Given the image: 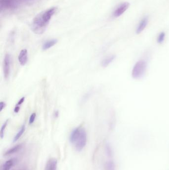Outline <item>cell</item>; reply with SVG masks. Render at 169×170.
Returning <instances> with one entry per match:
<instances>
[{
    "mask_svg": "<svg viewBox=\"0 0 169 170\" xmlns=\"http://www.w3.org/2000/svg\"><path fill=\"white\" fill-rule=\"evenodd\" d=\"M70 141L78 151H81L86 146L87 134L86 131L81 127H78L70 133Z\"/></svg>",
    "mask_w": 169,
    "mask_h": 170,
    "instance_id": "obj_1",
    "label": "cell"
},
{
    "mask_svg": "<svg viewBox=\"0 0 169 170\" xmlns=\"http://www.w3.org/2000/svg\"><path fill=\"white\" fill-rule=\"evenodd\" d=\"M147 63L145 60H140L135 64L131 71V76L135 79H139L143 77L146 73Z\"/></svg>",
    "mask_w": 169,
    "mask_h": 170,
    "instance_id": "obj_2",
    "label": "cell"
},
{
    "mask_svg": "<svg viewBox=\"0 0 169 170\" xmlns=\"http://www.w3.org/2000/svg\"><path fill=\"white\" fill-rule=\"evenodd\" d=\"M48 24L45 23L41 18V15H37L33 19L31 30L36 34L41 35L45 32Z\"/></svg>",
    "mask_w": 169,
    "mask_h": 170,
    "instance_id": "obj_3",
    "label": "cell"
},
{
    "mask_svg": "<svg viewBox=\"0 0 169 170\" xmlns=\"http://www.w3.org/2000/svg\"><path fill=\"white\" fill-rule=\"evenodd\" d=\"M10 56L9 54H6L4 58L3 64V72L4 78L6 80L8 79L10 74Z\"/></svg>",
    "mask_w": 169,
    "mask_h": 170,
    "instance_id": "obj_4",
    "label": "cell"
},
{
    "mask_svg": "<svg viewBox=\"0 0 169 170\" xmlns=\"http://www.w3.org/2000/svg\"><path fill=\"white\" fill-rule=\"evenodd\" d=\"M57 9V8H56V7H52V8L47 10L45 12H43V13L40 14L41 18H42V19H43V21H44L45 23L47 24H49L51 18L56 13Z\"/></svg>",
    "mask_w": 169,
    "mask_h": 170,
    "instance_id": "obj_5",
    "label": "cell"
},
{
    "mask_svg": "<svg viewBox=\"0 0 169 170\" xmlns=\"http://www.w3.org/2000/svg\"><path fill=\"white\" fill-rule=\"evenodd\" d=\"M130 4L128 2H124L120 4L114 12V17L115 18L120 17L127 10Z\"/></svg>",
    "mask_w": 169,
    "mask_h": 170,
    "instance_id": "obj_6",
    "label": "cell"
},
{
    "mask_svg": "<svg viewBox=\"0 0 169 170\" xmlns=\"http://www.w3.org/2000/svg\"><path fill=\"white\" fill-rule=\"evenodd\" d=\"M28 59V53L27 50L26 49H22L19 53L18 56V60L19 63L22 66H24L27 62Z\"/></svg>",
    "mask_w": 169,
    "mask_h": 170,
    "instance_id": "obj_7",
    "label": "cell"
},
{
    "mask_svg": "<svg viewBox=\"0 0 169 170\" xmlns=\"http://www.w3.org/2000/svg\"><path fill=\"white\" fill-rule=\"evenodd\" d=\"M58 162L56 158H50L47 161L44 170H57Z\"/></svg>",
    "mask_w": 169,
    "mask_h": 170,
    "instance_id": "obj_8",
    "label": "cell"
},
{
    "mask_svg": "<svg viewBox=\"0 0 169 170\" xmlns=\"http://www.w3.org/2000/svg\"><path fill=\"white\" fill-rule=\"evenodd\" d=\"M148 22V19L147 17H144L141 19V21L139 23V26L137 27V29H136V32L137 34H139L141 33L145 29L146 26L147 25Z\"/></svg>",
    "mask_w": 169,
    "mask_h": 170,
    "instance_id": "obj_9",
    "label": "cell"
},
{
    "mask_svg": "<svg viewBox=\"0 0 169 170\" xmlns=\"http://www.w3.org/2000/svg\"><path fill=\"white\" fill-rule=\"evenodd\" d=\"M15 3L14 0H1V8H12L14 7Z\"/></svg>",
    "mask_w": 169,
    "mask_h": 170,
    "instance_id": "obj_10",
    "label": "cell"
},
{
    "mask_svg": "<svg viewBox=\"0 0 169 170\" xmlns=\"http://www.w3.org/2000/svg\"><path fill=\"white\" fill-rule=\"evenodd\" d=\"M115 58H116V56L115 55H109L106 57L101 62V66L103 67L108 66L111 63L114 61Z\"/></svg>",
    "mask_w": 169,
    "mask_h": 170,
    "instance_id": "obj_11",
    "label": "cell"
},
{
    "mask_svg": "<svg viewBox=\"0 0 169 170\" xmlns=\"http://www.w3.org/2000/svg\"><path fill=\"white\" fill-rule=\"evenodd\" d=\"M22 147H23V144H19L17 145L16 146L12 147V148L8 150L5 153L4 155L5 156H8V155H12V154L15 153L16 152L19 151L22 148Z\"/></svg>",
    "mask_w": 169,
    "mask_h": 170,
    "instance_id": "obj_12",
    "label": "cell"
},
{
    "mask_svg": "<svg viewBox=\"0 0 169 170\" xmlns=\"http://www.w3.org/2000/svg\"><path fill=\"white\" fill-rule=\"evenodd\" d=\"M58 40L56 39H54L50 40L48 41H46L45 42L43 45H42V50H47L50 48H52L53 46H54L55 44H57Z\"/></svg>",
    "mask_w": 169,
    "mask_h": 170,
    "instance_id": "obj_13",
    "label": "cell"
},
{
    "mask_svg": "<svg viewBox=\"0 0 169 170\" xmlns=\"http://www.w3.org/2000/svg\"><path fill=\"white\" fill-rule=\"evenodd\" d=\"M15 160L14 159H11L10 160L6 161L2 167V170H10L14 165Z\"/></svg>",
    "mask_w": 169,
    "mask_h": 170,
    "instance_id": "obj_14",
    "label": "cell"
},
{
    "mask_svg": "<svg viewBox=\"0 0 169 170\" xmlns=\"http://www.w3.org/2000/svg\"><path fill=\"white\" fill-rule=\"evenodd\" d=\"M25 130H26V126H25V125H22L20 130L18 131L17 134L14 136V138L13 139V142H17V141L19 139V138H21V136L22 135V134L25 131Z\"/></svg>",
    "mask_w": 169,
    "mask_h": 170,
    "instance_id": "obj_15",
    "label": "cell"
},
{
    "mask_svg": "<svg viewBox=\"0 0 169 170\" xmlns=\"http://www.w3.org/2000/svg\"><path fill=\"white\" fill-rule=\"evenodd\" d=\"M105 170H116V166L113 161H108L105 165Z\"/></svg>",
    "mask_w": 169,
    "mask_h": 170,
    "instance_id": "obj_16",
    "label": "cell"
},
{
    "mask_svg": "<svg viewBox=\"0 0 169 170\" xmlns=\"http://www.w3.org/2000/svg\"><path fill=\"white\" fill-rule=\"evenodd\" d=\"M9 122V120H7L4 122V124L2 126L1 131H0V137L1 139H3L4 137V134H5V131L6 128V126L8 125V123Z\"/></svg>",
    "mask_w": 169,
    "mask_h": 170,
    "instance_id": "obj_17",
    "label": "cell"
},
{
    "mask_svg": "<svg viewBox=\"0 0 169 170\" xmlns=\"http://www.w3.org/2000/svg\"><path fill=\"white\" fill-rule=\"evenodd\" d=\"M165 33L164 32H161L158 36L157 42L159 44H161L164 42L165 39Z\"/></svg>",
    "mask_w": 169,
    "mask_h": 170,
    "instance_id": "obj_18",
    "label": "cell"
},
{
    "mask_svg": "<svg viewBox=\"0 0 169 170\" xmlns=\"http://www.w3.org/2000/svg\"><path fill=\"white\" fill-rule=\"evenodd\" d=\"M106 152L108 156L111 157L113 156V151H112V148L109 144H106Z\"/></svg>",
    "mask_w": 169,
    "mask_h": 170,
    "instance_id": "obj_19",
    "label": "cell"
},
{
    "mask_svg": "<svg viewBox=\"0 0 169 170\" xmlns=\"http://www.w3.org/2000/svg\"><path fill=\"white\" fill-rule=\"evenodd\" d=\"M36 116V114L35 113H34L31 114L29 119V124H31L34 122Z\"/></svg>",
    "mask_w": 169,
    "mask_h": 170,
    "instance_id": "obj_20",
    "label": "cell"
},
{
    "mask_svg": "<svg viewBox=\"0 0 169 170\" xmlns=\"http://www.w3.org/2000/svg\"><path fill=\"white\" fill-rule=\"evenodd\" d=\"M25 99H26V98H25L24 97H22V98H21V99H20L19 101L18 102V103H17V104L16 105H17V106H21V105L23 104V102H24V101H25Z\"/></svg>",
    "mask_w": 169,
    "mask_h": 170,
    "instance_id": "obj_21",
    "label": "cell"
},
{
    "mask_svg": "<svg viewBox=\"0 0 169 170\" xmlns=\"http://www.w3.org/2000/svg\"><path fill=\"white\" fill-rule=\"evenodd\" d=\"M6 104L4 102H0V112H1L3 110V109L5 107Z\"/></svg>",
    "mask_w": 169,
    "mask_h": 170,
    "instance_id": "obj_22",
    "label": "cell"
},
{
    "mask_svg": "<svg viewBox=\"0 0 169 170\" xmlns=\"http://www.w3.org/2000/svg\"><path fill=\"white\" fill-rule=\"evenodd\" d=\"M20 109H21V106H17V105H16L15 107H14V113H15V114H17V113H18L19 110H20Z\"/></svg>",
    "mask_w": 169,
    "mask_h": 170,
    "instance_id": "obj_23",
    "label": "cell"
},
{
    "mask_svg": "<svg viewBox=\"0 0 169 170\" xmlns=\"http://www.w3.org/2000/svg\"><path fill=\"white\" fill-rule=\"evenodd\" d=\"M58 111H56L55 113V117H58Z\"/></svg>",
    "mask_w": 169,
    "mask_h": 170,
    "instance_id": "obj_24",
    "label": "cell"
}]
</instances>
